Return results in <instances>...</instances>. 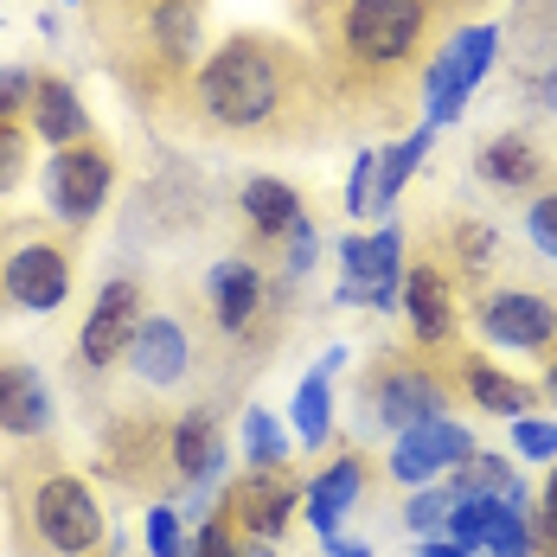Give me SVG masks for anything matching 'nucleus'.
Here are the masks:
<instances>
[{
  "mask_svg": "<svg viewBox=\"0 0 557 557\" xmlns=\"http://www.w3.org/2000/svg\"><path fill=\"white\" fill-rule=\"evenodd\" d=\"M468 97H474V84L448 64V52H436L430 71H423V122H430V128H455V122L468 115Z\"/></svg>",
  "mask_w": 557,
  "mask_h": 557,
  "instance_id": "nucleus-25",
  "label": "nucleus"
},
{
  "mask_svg": "<svg viewBox=\"0 0 557 557\" xmlns=\"http://www.w3.org/2000/svg\"><path fill=\"white\" fill-rule=\"evenodd\" d=\"M0 295H7V308H20V314H58L64 301H71V257L46 244V237H26V244H13L7 257H0Z\"/></svg>",
  "mask_w": 557,
  "mask_h": 557,
  "instance_id": "nucleus-9",
  "label": "nucleus"
},
{
  "mask_svg": "<svg viewBox=\"0 0 557 557\" xmlns=\"http://www.w3.org/2000/svg\"><path fill=\"white\" fill-rule=\"evenodd\" d=\"M26 180V135L13 115H0V193H13Z\"/></svg>",
  "mask_w": 557,
  "mask_h": 557,
  "instance_id": "nucleus-37",
  "label": "nucleus"
},
{
  "mask_svg": "<svg viewBox=\"0 0 557 557\" xmlns=\"http://www.w3.org/2000/svg\"><path fill=\"white\" fill-rule=\"evenodd\" d=\"M417 557H487V552H468V545H455V539H423Z\"/></svg>",
  "mask_w": 557,
  "mask_h": 557,
  "instance_id": "nucleus-42",
  "label": "nucleus"
},
{
  "mask_svg": "<svg viewBox=\"0 0 557 557\" xmlns=\"http://www.w3.org/2000/svg\"><path fill=\"white\" fill-rule=\"evenodd\" d=\"M168 461H173V474H180L186 487H199V481H224L231 448H224L219 417H212V410H186V417L173 423V436H168Z\"/></svg>",
  "mask_w": 557,
  "mask_h": 557,
  "instance_id": "nucleus-15",
  "label": "nucleus"
},
{
  "mask_svg": "<svg viewBox=\"0 0 557 557\" xmlns=\"http://www.w3.org/2000/svg\"><path fill=\"white\" fill-rule=\"evenodd\" d=\"M430 148H436V128H430V122H417L410 135H397V141L379 148V219L397 212L404 186L417 180V168H423V154H430Z\"/></svg>",
  "mask_w": 557,
  "mask_h": 557,
  "instance_id": "nucleus-23",
  "label": "nucleus"
},
{
  "mask_svg": "<svg viewBox=\"0 0 557 557\" xmlns=\"http://www.w3.org/2000/svg\"><path fill=\"white\" fill-rule=\"evenodd\" d=\"M33 90H39V77H33V71H20V64H0V115L33 110Z\"/></svg>",
  "mask_w": 557,
  "mask_h": 557,
  "instance_id": "nucleus-39",
  "label": "nucleus"
},
{
  "mask_svg": "<svg viewBox=\"0 0 557 557\" xmlns=\"http://www.w3.org/2000/svg\"><path fill=\"white\" fill-rule=\"evenodd\" d=\"M64 7H84V0H64Z\"/></svg>",
  "mask_w": 557,
  "mask_h": 557,
  "instance_id": "nucleus-47",
  "label": "nucleus"
},
{
  "mask_svg": "<svg viewBox=\"0 0 557 557\" xmlns=\"http://www.w3.org/2000/svg\"><path fill=\"white\" fill-rule=\"evenodd\" d=\"M321 552H327V557H372V545H366V539H346V532H327V539H321Z\"/></svg>",
  "mask_w": 557,
  "mask_h": 557,
  "instance_id": "nucleus-41",
  "label": "nucleus"
},
{
  "mask_svg": "<svg viewBox=\"0 0 557 557\" xmlns=\"http://www.w3.org/2000/svg\"><path fill=\"white\" fill-rule=\"evenodd\" d=\"M539 97H545V110L557 115V64H552V71H545V84H539Z\"/></svg>",
  "mask_w": 557,
  "mask_h": 557,
  "instance_id": "nucleus-46",
  "label": "nucleus"
},
{
  "mask_svg": "<svg viewBox=\"0 0 557 557\" xmlns=\"http://www.w3.org/2000/svg\"><path fill=\"white\" fill-rule=\"evenodd\" d=\"M448 487L436 481V487H410V500H404V525L417 532V539H443L448 532Z\"/></svg>",
  "mask_w": 557,
  "mask_h": 557,
  "instance_id": "nucleus-31",
  "label": "nucleus"
},
{
  "mask_svg": "<svg viewBox=\"0 0 557 557\" xmlns=\"http://www.w3.org/2000/svg\"><path fill=\"white\" fill-rule=\"evenodd\" d=\"M110 186H115V161L103 141H71L46 161V206H52L58 224H90L110 206Z\"/></svg>",
  "mask_w": 557,
  "mask_h": 557,
  "instance_id": "nucleus-5",
  "label": "nucleus"
},
{
  "mask_svg": "<svg viewBox=\"0 0 557 557\" xmlns=\"http://www.w3.org/2000/svg\"><path fill=\"white\" fill-rule=\"evenodd\" d=\"M128 366H135L141 385L168 391L193 372V339H186V327H180L173 314H148L141 334H135V346H128Z\"/></svg>",
  "mask_w": 557,
  "mask_h": 557,
  "instance_id": "nucleus-16",
  "label": "nucleus"
},
{
  "mask_svg": "<svg viewBox=\"0 0 557 557\" xmlns=\"http://www.w3.org/2000/svg\"><path fill=\"white\" fill-rule=\"evenodd\" d=\"M58 423V404H52V385L39 366L26 359H0V436L13 443H33Z\"/></svg>",
  "mask_w": 557,
  "mask_h": 557,
  "instance_id": "nucleus-12",
  "label": "nucleus"
},
{
  "mask_svg": "<svg viewBox=\"0 0 557 557\" xmlns=\"http://www.w3.org/2000/svg\"><path fill=\"white\" fill-rule=\"evenodd\" d=\"M206 301L224 334H250V321L263 314V270L250 257H219L206 270Z\"/></svg>",
  "mask_w": 557,
  "mask_h": 557,
  "instance_id": "nucleus-14",
  "label": "nucleus"
},
{
  "mask_svg": "<svg viewBox=\"0 0 557 557\" xmlns=\"http://www.w3.org/2000/svg\"><path fill=\"white\" fill-rule=\"evenodd\" d=\"M346 219H379V148H352V173H346Z\"/></svg>",
  "mask_w": 557,
  "mask_h": 557,
  "instance_id": "nucleus-30",
  "label": "nucleus"
},
{
  "mask_svg": "<svg viewBox=\"0 0 557 557\" xmlns=\"http://www.w3.org/2000/svg\"><path fill=\"white\" fill-rule=\"evenodd\" d=\"M359 500H366V461L346 448L339 461H327V468L301 487V519L327 539V532H339V519H346Z\"/></svg>",
  "mask_w": 557,
  "mask_h": 557,
  "instance_id": "nucleus-17",
  "label": "nucleus"
},
{
  "mask_svg": "<svg viewBox=\"0 0 557 557\" xmlns=\"http://www.w3.org/2000/svg\"><path fill=\"white\" fill-rule=\"evenodd\" d=\"M282 97H288V77H282L276 46L250 39V33L224 39L219 52H206V64H199V110H206V122H219L231 135L270 128L282 115Z\"/></svg>",
  "mask_w": 557,
  "mask_h": 557,
  "instance_id": "nucleus-1",
  "label": "nucleus"
},
{
  "mask_svg": "<svg viewBox=\"0 0 557 557\" xmlns=\"http://www.w3.org/2000/svg\"><path fill=\"white\" fill-rule=\"evenodd\" d=\"M494 519H500V500H487V494H468V500L448 506V532L455 545H468V552H487V532H494Z\"/></svg>",
  "mask_w": 557,
  "mask_h": 557,
  "instance_id": "nucleus-29",
  "label": "nucleus"
},
{
  "mask_svg": "<svg viewBox=\"0 0 557 557\" xmlns=\"http://www.w3.org/2000/svg\"><path fill=\"white\" fill-rule=\"evenodd\" d=\"M430 0H339V52L359 71H397L423 52Z\"/></svg>",
  "mask_w": 557,
  "mask_h": 557,
  "instance_id": "nucleus-2",
  "label": "nucleus"
},
{
  "mask_svg": "<svg viewBox=\"0 0 557 557\" xmlns=\"http://www.w3.org/2000/svg\"><path fill=\"white\" fill-rule=\"evenodd\" d=\"M455 257H461V270H494L500 263V231L494 224H455Z\"/></svg>",
  "mask_w": 557,
  "mask_h": 557,
  "instance_id": "nucleus-33",
  "label": "nucleus"
},
{
  "mask_svg": "<svg viewBox=\"0 0 557 557\" xmlns=\"http://www.w3.org/2000/svg\"><path fill=\"white\" fill-rule=\"evenodd\" d=\"M443 52H448V64L481 90L487 84V71H494V58H500V26L494 20H474V26H455L443 39Z\"/></svg>",
  "mask_w": 557,
  "mask_h": 557,
  "instance_id": "nucleus-26",
  "label": "nucleus"
},
{
  "mask_svg": "<svg viewBox=\"0 0 557 557\" xmlns=\"http://www.w3.org/2000/svg\"><path fill=\"white\" fill-rule=\"evenodd\" d=\"M33 135H39L46 148L90 141V110H84L77 84H64V77H39V90H33Z\"/></svg>",
  "mask_w": 557,
  "mask_h": 557,
  "instance_id": "nucleus-19",
  "label": "nucleus"
},
{
  "mask_svg": "<svg viewBox=\"0 0 557 557\" xmlns=\"http://www.w3.org/2000/svg\"><path fill=\"white\" fill-rule=\"evenodd\" d=\"M461 391L474 397V410H487V417H500V423L532 417V404H539V391L525 385V379H512V372H500L494 359H468V366H461Z\"/></svg>",
  "mask_w": 557,
  "mask_h": 557,
  "instance_id": "nucleus-21",
  "label": "nucleus"
},
{
  "mask_svg": "<svg viewBox=\"0 0 557 557\" xmlns=\"http://www.w3.org/2000/svg\"><path fill=\"white\" fill-rule=\"evenodd\" d=\"M244 455H250V468H288V430L263 404L244 410Z\"/></svg>",
  "mask_w": 557,
  "mask_h": 557,
  "instance_id": "nucleus-28",
  "label": "nucleus"
},
{
  "mask_svg": "<svg viewBox=\"0 0 557 557\" xmlns=\"http://www.w3.org/2000/svg\"><path fill=\"white\" fill-rule=\"evenodd\" d=\"M301 512V487L288 481V468H250L231 494H224V519L250 539H270L276 545L288 532V519Z\"/></svg>",
  "mask_w": 557,
  "mask_h": 557,
  "instance_id": "nucleus-10",
  "label": "nucleus"
},
{
  "mask_svg": "<svg viewBox=\"0 0 557 557\" xmlns=\"http://www.w3.org/2000/svg\"><path fill=\"white\" fill-rule=\"evenodd\" d=\"M468 455H474L468 423H455V417H430V423H410V430L391 436L385 474L397 481V487H436V481H448Z\"/></svg>",
  "mask_w": 557,
  "mask_h": 557,
  "instance_id": "nucleus-6",
  "label": "nucleus"
},
{
  "mask_svg": "<svg viewBox=\"0 0 557 557\" xmlns=\"http://www.w3.org/2000/svg\"><path fill=\"white\" fill-rule=\"evenodd\" d=\"M474 168H481L487 186H500V193H525V186H539L545 154H539V141H525V135H494V141L474 154Z\"/></svg>",
  "mask_w": 557,
  "mask_h": 557,
  "instance_id": "nucleus-24",
  "label": "nucleus"
},
{
  "mask_svg": "<svg viewBox=\"0 0 557 557\" xmlns=\"http://www.w3.org/2000/svg\"><path fill=\"white\" fill-rule=\"evenodd\" d=\"M288 436L301 448H327L334 443V379L314 366V372H301L295 391H288Z\"/></svg>",
  "mask_w": 557,
  "mask_h": 557,
  "instance_id": "nucleus-22",
  "label": "nucleus"
},
{
  "mask_svg": "<svg viewBox=\"0 0 557 557\" xmlns=\"http://www.w3.org/2000/svg\"><path fill=\"white\" fill-rule=\"evenodd\" d=\"M237 206H244V224H250L257 237H276V244L308 219L301 193H295L288 180H276V173H250V180H244V193H237Z\"/></svg>",
  "mask_w": 557,
  "mask_h": 557,
  "instance_id": "nucleus-18",
  "label": "nucleus"
},
{
  "mask_svg": "<svg viewBox=\"0 0 557 557\" xmlns=\"http://www.w3.org/2000/svg\"><path fill=\"white\" fill-rule=\"evenodd\" d=\"M237 557H276L270 539H250V532H237Z\"/></svg>",
  "mask_w": 557,
  "mask_h": 557,
  "instance_id": "nucleus-43",
  "label": "nucleus"
},
{
  "mask_svg": "<svg viewBox=\"0 0 557 557\" xmlns=\"http://www.w3.org/2000/svg\"><path fill=\"white\" fill-rule=\"evenodd\" d=\"M346 359H352V352H346V346H327V352H321V359H314V366H321V372H327V379H334V372H346Z\"/></svg>",
  "mask_w": 557,
  "mask_h": 557,
  "instance_id": "nucleus-44",
  "label": "nucleus"
},
{
  "mask_svg": "<svg viewBox=\"0 0 557 557\" xmlns=\"http://www.w3.org/2000/svg\"><path fill=\"white\" fill-rule=\"evenodd\" d=\"M519 474H512V461L506 455H494V448H474L455 474H448V500H468V494H487V500H506V487H512Z\"/></svg>",
  "mask_w": 557,
  "mask_h": 557,
  "instance_id": "nucleus-27",
  "label": "nucleus"
},
{
  "mask_svg": "<svg viewBox=\"0 0 557 557\" xmlns=\"http://www.w3.org/2000/svg\"><path fill=\"white\" fill-rule=\"evenodd\" d=\"M404 321H410V334L417 346H448L455 339V321H461V308H455V282L436 270V263H417V270H404Z\"/></svg>",
  "mask_w": 557,
  "mask_h": 557,
  "instance_id": "nucleus-13",
  "label": "nucleus"
},
{
  "mask_svg": "<svg viewBox=\"0 0 557 557\" xmlns=\"http://www.w3.org/2000/svg\"><path fill=\"white\" fill-rule=\"evenodd\" d=\"M525 244H532L545 263H557V193H539V199L525 206Z\"/></svg>",
  "mask_w": 557,
  "mask_h": 557,
  "instance_id": "nucleus-36",
  "label": "nucleus"
},
{
  "mask_svg": "<svg viewBox=\"0 0 557 557\" xmlns=\"http://www.w3.org/2000/svg\"><path fill=\"white\" fill-rule=\"evenodd\" d=\"M372 417L385 423L391 436H397V430H410V423L448 417V385L430 372V366L397 359V366H385V372H379V385H372Z\"/></svg>",
  "mask_w": 557,
  "mask_h": 557,
  "instance_id": "nucleus-11",
  "label": "nucleus"
},
{
  "mask_svg": "<svg viewBox=\"0 0 557 557\" xmlns=\"http://www.w3.org/2000/svg\"><path fill=\"white\" fill-rule=\"evenodd\" d=\"M141 321H148V295H141V282L115 276L97 288V301H90V314H84V327H77V359L90 366V372H103L115 359H128V346L141 334Z\"/></svg>",
  "mask_w": 557,
  "mask_h": 557,
  "instance_id": "nucleus-8",
  "label": "nucleus"
},
{
  "mask_svg": "<svg viewBox=\"0 0 557 557\" xmlns=\"http://www.w3.org/2000/svg\"><path fill=\"white\" fill-rule=\"evenodd\" d=\"M532 532H539V545H552V552H557V461H552V474H545V487H539Z\"/></svg>",
  "mask_w": 557,
  "mask_h": 557,
  "instance_id": "nucleus-40",
  "label": "nucleus"
},
{
  "mask_svg": "<svg viewBox=\"0 0 557 557\" xmlns=\"http://www.w3.org/2000/svg\"><path fill=\"white\" fill-rule=\"evenodd\" d=\"M141 539H148V557H186V532H180V512L173 506H148Z\"/></svg>",
  "mask_w": 557,
  "mask_h": 557,
  "instance_id": "nucleus-34",
  "label": "nucleus"
},
{
  "mask_svg": "<svg viewBox=\"0 0 557 557\" xmlns=\"http://www.w3.org/2000/svg\"><path fill=\"white\" fill-rule=\"evenodd\" d=\"M186 557H237V532H231V519H199V532L186 539Z\"/></svg>",
  "mask_w": 557,
  "mask_h": 557,
  "instance_id": "nucleus-38",
  "label": "nucleus"
},
{
  "mask_svg": "<svg viewBox=\"0 0 557 557\" xmlns=\"http://www.w3.org/2000/svg\"><path fill=\"white\" fill-rule=\"evenodd\" d=\"M506 443L519 461H557V417H512Z\"/></svg>",
  "mask_w": 557,
  "mask_h": 557,
  "instance_id": "nucleus-32",
  "label": "nucleus"
},
{
  "mask_svg": "<svg viewBox=\"0 0 557 557\" xmlns=\"http://www.w3.org/2000/svg\"><path fill=\"white\" fill-rule=\"evenodd\" d=\"M545 397H552V410H557V346L545 352Z\"/></svg>",
  "mask_w": 557,
  "mask_h": 557,
  "instance_id": "nucleus-45",
  "label": "nucleus"
},
{
  "mask_svg": "<svg viewBox=\"0 0 557 557\" xmlns=\"http://www.w3.org/2000/svg\"><path fill=\"white\" fill-rule=\"evenodd\" d=\"M474 327L500 352H552L557 346V301L545 288H494L474 301Z\"/></svg>",
  "mask_w": 557,
  "mask_h": 557,
  "instance_id": "nucleus-7",
  "label": "nucleus"
},
{
  "mask_svg": "<svg viewBox=\"0 0 557 557\" xmlns=\"http://www.w3.org/2000/svg\"><path fill=\"white\" fill-rule=\"evenodd\" d=\"M339 257V308H372V314H397L404 301V231L397 224H379L372 237H346L334 250Z\"/></svg>",
  "mask_w": 557,
  "mask_h": 557,
  "instance_id": "nucleus-4",
  "label": "nucleus"
},
{
  "mask_svg": "<svg viewBox=\"0 0 557 557\" xmlns=\"http://www.w3.org/2000/svg\"><path fill=\"white\" fill-rule=\"evenodd\" d=\"M26 519H33V532H39V545L58 557H90L103 545V500H97V487L90 481H77V474H46V481H33V494H26Z\"/></svg>",
  "mask_w": 557,
  "mask_h": 557,
  "instance_id": "nucleus-3",
  "label": "nucleus"
},
{
  "mask_svg": "<svg viewBox=\"0 0 557 557\" xmlns=\"http://www.w3.org/2000/svg\"><path fill=\"white\" fill-rule=\"evenodd\" d=\"M148 39L168 64H199L206 52V7L199 0H154L148 7Z\"/></svg>",
  "mask_w": 557,
  "mask_h": 557,
  "instance_id": "nucleus-20",
  "label": "nucleus"
},
{
  "mask_svg": "<svg viewBox=\"0 0 557 557\" xmlns=\"http://www.w3.org/2000/svg\"><path fill=\"white\" fill-rule=\"evenodd\" d=\"M314 263H321V224L301 219L282 237V270H288V276H314Z\"/></svg>",
  "mask_w": 557,
  "mask_h": 557,
  "instance_id": "nucleus-35",
  "label": "nucleus"
}]
</instances>
